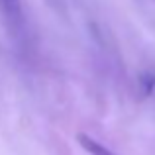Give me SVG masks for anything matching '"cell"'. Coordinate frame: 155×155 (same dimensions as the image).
<instances>
[{
	"label": "cell",
	"mask_w": 155,
	"mask_h": 155,
	"mask_svg": "<svg viewBox=\"0 0 155 155\" xmlns=\"http://www.w3.org/2000/svg\"><path fill=\"white\" fill-rule=\"evenodd\" d=\"M0 22L10 38H22L26 31V16H24L22 0H0Z\"/></svg>",
	"instance_id": "cell-1"
},
{
	"label": "cell",
	"mask_w": 155,
	"mask_h": 155,
	"mask_svg": "<svg viewBox=\"0 0 155 155\" xmlns=\"http://www.w3.org/2000/svg\"><path fill=\"white\" fill-rule=\"evenodd\" d=\"M77 141H79V145H81V147H83L88 155H116L110 147L102 145L98 140L91 137L88 134H79V136H77Z\"/></svg>",
	"instance_id": "cell-2"
}]
</instances>
